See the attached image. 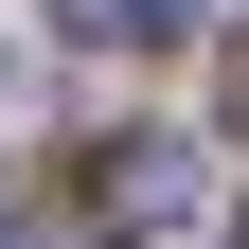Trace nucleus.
I'll list each match as a JSON object with an SVG mask.
<instances>
[{
	"label": "nucleus",
	"instance_id": "1",
	"mask_svg": "<svg viewBox=\"0 0 249 249\" xmlns=\"http://www.w3.org/2000/svg\"><path fill=\"white\" fill-rule=\"evenodd\" d=\"M89 213H107V231H178V213H196V142H160V124L89 142Z\"/></svg>",
	"mask_w": 249,
	"mask_h": 249
},
{
	"label": "nucleus",
	"instance_id": "2",
	"mask_svg": "<svg viewBox=\"0 0 249 249\" xmlns=\"http://www.w3.org/2000/svg\"><path fill=\"white\" fill-rule=\"evenodd\" d=\"M53 18H71L89 53H160V36H178V0H53Z\"/></svg>",
	"mask_w": 249,
	"mask_h": 249
},
{
	"label": "nucleus",
	"instance_id": "3",
	"mask_svg": "<svg viewBox=\"0 0 249 249\" xmlns=\"http://www.w3.org/2000/svg\"><path fill=\"white\" fill-rule=\"evenodd\" d=\"M231 124H249V53H231Z\"/></svg>",
	"mask_w": 249,
	"mask_h": 249
},
{
	"label": "nucleus",
	"instance_id": "4",
	"mask_svg": "<svg viewBox=\"0 0 249 249\" xmlns=\"http://www.w3.org/2000/svg\"><path fill=\"white\" fill-rule=\"evenodd\" d=\"M231 249H249V231H231Z\"/></svg>",
	"mask_w": 249,
	"mask_h": 249
}]
</instances>
